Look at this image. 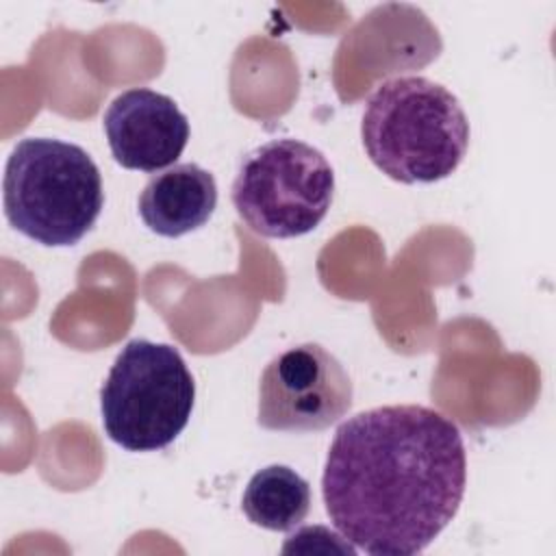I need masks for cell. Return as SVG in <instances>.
Here are the masks:
<instances>
[{
  "mask_svg": "<svg viewBox=\"0 0 556 556\" xmlns=\"http://www.w3.org/2000/svg\"><path fill=\"white\" fill-rule=\"evenodd\" d=\"M193 402L195 382L180 352L169 343L132 339L102 384V428L124 450H163L187 428Z\"/></svg>",
  "mask_w": 556,
  "mask_h": 556,
  "instance_id": "obj_4",
  "label": "cell"
},
{
  "mask_svg": "<svg viewBox=\"0 0 556 556\" xmlns=\"http://www.w3.org/2000/svg\"><path fill=\"white\" fill-rule=\"evenodd\" d=\"M113 159L126 169L159 172L174 165L189 141V122L178 104L154 89L122 91L102 117Z\"/></svg>",
  "mask_w": 556,
  "mask_h": 556,
  "instance_id": "obj_7",
  "label": "cell"
},
{
  "mask_svg": "<svg viewBox=\"0 0 556 556\" xmlns=\"http://www.w3.org/2000/svg\"><path fill=\"white\" fill-rule=\"evenodd\" d=\"M2 191L9 224L41 245H76L104 206L102 176L87 150L50 137L17 141Z\"/></svg>",
  "mask_w": 556,
  "mask_h": 556,
  "instance_id": "obj_3",
  "label": "cell"
},
{
  "mask_svg": "<svg viewBox=\"0 0 556 556\" xmlns=\"http://www.w3.org/2000/svg\"><path fill=\"white\" fill-rule=\"evenodd\" d=\"M467 484L458 426L419 404H393L345 419L321 476L339 534L374 556L424 552L456 517Z\"/></svg>",
  "mask_w": 556,
  "mask_h": 556,
  "instance_id": "obj_1",
  "label": "cell"
},
{
  "mask_svg": "<svg viewBox=\"0 0 556 556\" xmlns=\"http://www.w3.org/2000/svg\"><path fill=\"white\" fill-rule=\"evenodd\" d=\"M241 508L254 526L287 532L306 519L311 510V486L291 467L269 465L250 478Z\"/></svg>",
  "mask_w": 556,
  "mask_h": 556,
  "instance_id": "obj_9",
  "label": "cell"
},
{
  "mask_svg": "<svg viewBox=\"0 0 556 556\" xmlns=\"http://www.w3.org/2000/svg\"><path fill=\"white\" fill-rule=\"evenodd\" d=\"M345 367L319 343L295 345L267 363L258 382V426L278 432H317L352 408Z\"/></svg>",
  "mask_w": 556,
  "mask_h": 556,
  "instance_id": "obj_6",
  "label": "cell"
},
{
  "mask_svg": "<svg viewBox=\"0 0 556 556\" xmlns=\"http://www.w3.org/2000/svg\"><path fill=\"white\" fill-rule=\"evenodd\" d=\"M361 139L369 161L391 180L437 182L465 159L469 122L443 85L426 76H397L369 96Z\"/></svg>",
  "mask_w": 556,
  "mask_h": 556,
  "instance_id": "obj_2",
  "label": "cell"
},
{
  "mask_svg": "<svg viewBox=\"0 0 556 556\" xmlns=\"http://www.w3.org/2000/svg\"><path fill=\"white\" fill-rule=\"evenodd\" d=\"M332 195V165L300 139H271L245 154L230 193L248 228L271 239H293L317 228Z\"/></svg>",
  "mask_w": 556,
  "mask_h": 556,
  "instance_id": "obj_5",
  "label": "cell"
},
{
  "mask_svg": "<svg viewBox=\"0 0 556 556\" xmlns=\"http://www.w3.org/2000/svg\"><path fill=\"white\" fill-rule=\"evenodd\" d=\"M215 206V178L195 163H178L154 174L139 195V215L143 224L152 232L169 239L204 226Z\"/></svg>",
  "mask_w": 556,
  "mask_h": 556,
  "instance_id": "obj_8",
  "label": "cell"
}]
</instances>
